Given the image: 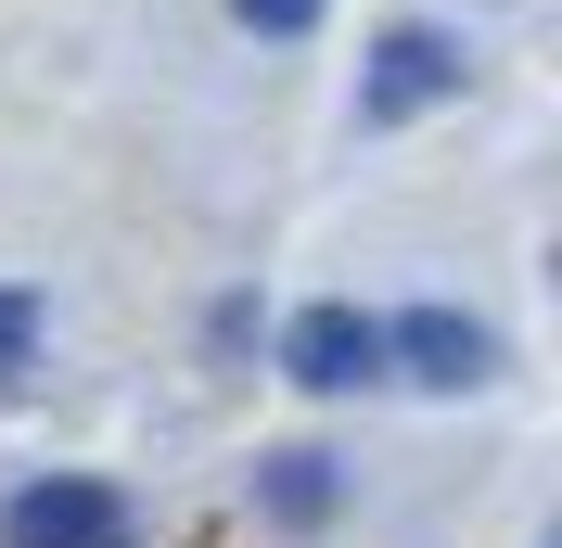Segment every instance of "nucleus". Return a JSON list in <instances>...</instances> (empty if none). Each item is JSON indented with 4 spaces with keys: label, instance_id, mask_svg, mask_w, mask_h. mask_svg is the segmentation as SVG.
I'll return each mask as SVG.
<instances>
[{
    "label": "nucleus",
    "instance_id": "1",
    "mask_svg": "<svg viewBox=\"0 0 562 548\" xmlns=\"http://www.w3.org/2000/svg\"><path fill=\"white\" fill-rule=\"evenodd\" d=\"M448 90H460V38L384 26V38H371V77H358V115H371V128H409V115H435Z\"/></svg>",
    "mask_w": 562,
    "mask_h": 548
},
{
    "label": "nucleus",
    "instance_id": "2",
    "mask_svg": "<svg viewBox=\"0 0 562 548\" xmlns=\"http://www.w3.org/2000/svg\"><path fill=\"white\" fill-rule=\"evenodd\" d=\"M0 548H128V498L90 472H52L0 511Z\"/></svg>",
    "mask_w": 562,
    "mask_h": 548
},
{
    "label": "nucleus",
    "instance_id": "3",
    "mask_svg": "<svg viewBox=\"0 0 562 548\" xmlns=\"http://www.w3.org/2000/svg\"><path fill=\"white\" fill-rule=\"evenodd\" d=\"M281 357H294V383H307V396H358V383H384V319H358V307H307Z\"/></svg>",
    "mask_w": 562,
    "mask_h": 548
},
{
    "label": "nucleus",
    "instance_id": "4",
    "mask_svg": "<svg viewBox=\"0 0 562 548\" xmlns=\"http://www.w3.org/2000/svg\"><path fill=\"white\" fill-rule=\"evenodd\" d=\"M384 357H409V383H435V396H460V383H486V357H498V344L473 332V319L422 307V319H396V332H384Z\"/></svg>",
    "mask_w": 562,
    "mask_h": 548
},
{
    "label": "nucleus",
    "instance_id": "5",
    "mask_svg": "<svg viewBox=\"0 0 562 548\" xmlns=\"http://www.w3.org/2000/svg\"><path fill=\"white\" fill-rule=\"evenodd\" d=\"M269 511H294V523L333 511V459H319V446H281L269 459Z\"/></svg>",
    "mask_w": 562,
    "mask_h": 548
},
{
    "label": "nucleus",
    "instance_id": "6",
    "mask_svg": "<svg viewBox=\"0 0 562 548\" xmlns=\"http://www.w3.org/2000/svg\"><path fill=\"white\" fill-rule=\"evenodd\" d=\"M26 357H38V307H26V294H0V383L26 370Z\"/></svg>",
    "mask_w": 562,
    "mask_h": 548
},
{
    "label": "nucleus",
    "instance_id": "7",
    "mask_svg": "<svg viewBox=\"0 0 562 548\" xmlns=\"http://www.w3.org/2000/svg\"><path fill=\"white\" fill-rule=\"evenodd\" d=\"M244 26H269V38H294V26H319V0H231Z\"/></svg>",
    "mask_w": 562,
    "mask_h": 548
}]
</instances>
